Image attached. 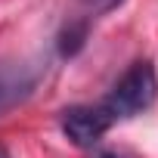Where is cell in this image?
I'll return each mask as SVG.
<instances>
[{
    "instance_id": "cell-3",
    "label": "cell",
    "mask_w": 158,
    "mask_h": 158,
    "mask_svg": "<svg viewBox=\"0 0 158 158\" xmlns=\"http://www.w3.org/2000/svg\"><path fill=\"white\" fill-rule=\"evenodd\" d=\"M112 124L115 121L109 118V112L102 106H71L62 112V133L81 149L96 146L109 133Z\"/></svg>"
},
{
    "instance_id": "cell-7",
    "label": "cell",
    "mask_w": 158,
    "mask_h": 158,
    "mask_svg": "<svg viewBox=\"0 0 158 158\" xmlns=\"http://www.w3.org/2000/svg\"><path fill=\"white\" fill-rule=\"evenodd\" d=\"M0 158H10V152H6V149H3V146H0Z\"/></svg>"
},
{
    "instance_id": "cell-4",
    "label": "cell",
    "mask_w": 158,
    "mask_h": 158,
    "mask_svg": "<svg viewBox=\"0 0 158 158\" xmlns=\"http://www.w3.org/2000/svg\"><path fill=\"white\" fill-rule=\"evenodd\" d=\"M87 31H90V22H87V19L68 22V25L59 31V37H56V50H59V56H62V59L77 56V53L84 50V44H87Z\"/></svg>"
},
{
    "instance_id": "cell-1",
    "label": "cell",
    "mask_w": 158,
    "mask_h": 158,
    "mask_svg": "<svg viewBox=\"0 0 158 158\" xmlns=\"http://www.w3.org/2000/svg\"><path fill=\"white\" fill-rule=\"evenodd\" d=\"M158 96V74H155V65L149 59H139L133 62L118 81L115 87L109 90V96L99 102L112 121H124V118H133L139 112H146Z\"/></svg>"
},
{
    "instance_id": "cell-2",
    "label": "cell",
    "mask_w": 158,
    "mask_h": 158,
    "mask_svg": "<svg viewBox=\"0 0 158 158\" xmlns=\"http://www.w3.org/2000/svg\"><path fill=\"white\" fill-rule=\"evenodd\" d=\"M40 74H44V65L37 62H22V59L0 62V115L25 102L37 90Z\"/></svg>"
},
{
    "instance_id": "cell-6",
    "label": "cell",
    "mask_w": 158,
    "mask_h": 158,
    "mask_svg": "<svg viewBox=\"0 0 158 158\" xmlns=\"http://www.w3.org/2000/svg\"><path fill=\"white\" fill-rule=\"evenodd\" d=\"M99 158H121V155H115V152H102Z\"/></svg>"
},
{
    "instance_id": "cell-5",
    "label": "cell",
    "mask_w": 158,
    "mask_h": 158,
    "mask_svg": "<svg viewBox=\"0 0 158 158\" xmlns=\"http://www.w3.org/2000/svg\"><path fill=\"white\" fill-rule=\"evenodd\" d=\"M121 3H124V0H81V6H84L90 16H106V13L118 10Z\"/></svg>"
}]
</instances>
